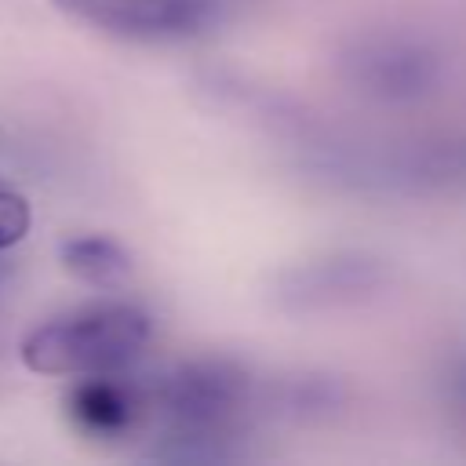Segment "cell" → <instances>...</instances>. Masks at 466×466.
Masks as SVG:
<instances>
[{"label": "cell", "mask_w": 466, "mask_h": 466, "mask_svg": "<svg viewBox=\"0 0 466 466\" xmlns=\"http://www.w3.org/2000/svg\"><path fill=\"white\" fill-rule=\"evenodd\" d=\"M258 379L233 360H186L160 375L153 408L164 419V444L153 459L167 462H222L237 459L244 415L258 408Z\"/></svg>", "instance_id": "cell-1"}, {"label": "cell", "mask_w": 466, "mask_h": 466, "mask_svg": "<svg viewBox=\"0 0 466 466\" xmlns=\"http://www.w3.org/2000/svg\"><path fill=\"white\" fill-rule=\"evenodd\" d=\"M153 320L131 302H95L55 317L22 339V364L36 375H113L149 342Z\"/></svg>", "instance_id": "cell-2"}, {"label": "cell", "mask_w": 466, "mask_h": 466, "mask_svg": "<svg viewBox=\"0 0 466 466\" xmlns=\"http://www.w3.org/2000/svg\"><path fill=\"white\" fill-rule=\"evenodd\" d=\"M339 80L371 106H415L441 91L444 58L411 33H360L335 58Z\"/></svg>", "instance_id": "cell-3"}, {"label": "cell", "mask_w": 466, "mask_h": 466, "mask_svg": "<svg viewBox=\"0 0 466 466\" xmlns=\"http://www.w3.org/2000/svg\"><path fill=\"white\" fill-rule=\"evenodd\" d=\"M346 186L379 193H448L466 189V135H430L397 146H339L328 160Z\"/></svg>", "instance_id": "cell-4"}, {"label": "cell", "mask_w": 466, "mask_h": 466, "mask_svg": "<svg viewBox=\"0 0 466 466\" xmlns=\"http://www.w3.org/2000/svg\"><path fill=\"white\" fill-rule=\"evenodd\" d=\"M390 284V266L360 248L320 251L313 258H299L284 266L273 280V302L295 317L339 313L379 299Z\"/></svg>", "instance_id": "cell-5"}, {"label": "cell", "mask_w": 466, "mask_h": 466, "mask_svg": "<svg viewBox=\"0 0 466 466\" xmlns=\"http://www.w3.org/2000/svg\"><path fill=\"white\" fill-rule=\"evenodd\" d=\"M62 15L135 40H178L208 29L226 0H51Z\"/></svg>", "instance_id": "cell-6"}, {"label": "cell", "mask_w": 466, "mask_h": 466, "mask_svg": "<svg viewBox=\"0 0 466 466\" xmlns=\"http://www.w3.org/2000/svg\"><path fill=\"white\" fill-rule=\"evenodd\" d=\"M142 397L113 375H84L73 393H69V415L76 419L80 430L95 437H120L124 430L135 426L142 411Z\"/></svg>", "instance_id": "cell-7"}, {"label": "cell", "mask_w": 466, "mask_h": 466, "mask_svg": "<svg viewBox=\"0 0 466 466\" xmlns=\"http://www.w3.org/2000/svg\"><path fill=\"white\" fill-rule=\"evenodd\" d=\"M62 266L95 288H116L131 277V255L109 237H76L62 244Z\"/></svg>", "instance_id": "cell-8"}, {"label": "cell", "mask_w": 466, "mask_h": 466, "mask_svg": "<svg viewBox=\"0 0 466 466\" xmlns=\"http://www.w3.org/2000/svg\"><path fill=\"white\" fill-rule=\"evenodd\" d=\"M29 233V200L22 193L0 189V251L15 248Z\"/></svg>", "instance_id": "cell-9"}, {"label": "cell", "mask_w": 466, "mask_h": 466, "mask_svg": "<svg viewBox=\"0 0 466 466\" xmlns=\"http://www.w3.org/2000/svg\"><path fill=\"white\" fill-rule=\"evenodd\" d=\"M441 393L448 400V408L466 422V353L462 357H451L441 371Z\"/></svg>", "instance_id": "cell-10"}]
</instances>
